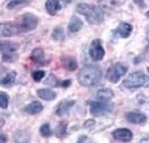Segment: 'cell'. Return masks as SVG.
Segmentation results:
<instances>
[{
  "mask_svg": "<svg viewBox=\"0 0 149 143\" xmlns=\"http://www.w3.org/2000/svg\"><path fill=\"white\" fill-rule=\"evenodd\" d=\"M77 78L81 86H94L101 79V70L98 65H86L78 72Z\"/></svg>",
  "mask_w": 149,
  "mask_h": 143,
  "instance_id": "6da1fadb",
  "label": "cell"
},
{
  "mask_svg": "<svg viewBox=\"0 0 149 143\" xmlns=\"http://www.w3.org/2000/svg\"><path fill=\"white\" fill-rule=\"evenodd\" d=\"M61 83H62V81H59V80L57 79V77H55L54 74H49V76H48V78H47V79H45V81H44V84H45V85L51 86V87L59 86V85H61Z\"/></svg>",
  "mask_w": 149,
  "mask_h": 143,
  "instance_id": "d4e9b609",
  "label": "cell"
},
{
  "mask_svg": "<svg viewBox=\"0 0 149 143\" xmlns=\"http://www.w3.org/2000/svg\"><path fill=\"white\" fill-rule=\"evenodd\" d=\"M87 138H86V136H81L79 140H78V142H83V141H86Z\"/></svg>",
  "mask_w": 149,
  "mask_h": 143,
  "instance_id": "836d02e7",
  "label": "cell"
},
{
  "mask_svg": "<svg viewBox=\"0 0 149 143\" xmlns=\"http://www.w3.org/2000/svg\"><path fill=\"white\" fill-rule=\"evenodd\" d=\"M76 9H77V13L85 16L86 21L91 24H100L104 21V13L100 7L85 3V2H80L77 5Z\"/></svg>",
  "mask_w": 149,
  "mask_h": 143,
  "instance_id": "7a4b0ae2",
  "label": "cell"
},
{
  "mask_svg": "<svg viewBox=\"0 0 149 143\" xmlns=\"http://www.w3.org/2000/svg\"><path fill=\"white\" fill-rule=\"evenodd\" d=\"M132 31H133V26H132V24H129V23H127V22H121V23L116 27V29L114 30V34L118 35L119 37L127 38V37L130 36Z\"/></svg>",
  "mask_w": 149,
  "mask_h": 143,
  "instance_id": "8fae6325",
  "label": "cell"
},
{
  "mask_svg": "<svg viewBox=\"0 0 149 143\" xmlns=\"http://www.w3.org/2000/svg\"><path fill=\"white\" fill-rule=\"evenodd\" d=\"M125 117L128 122L135 123V124H141L147 121V116L143 113H139V112H128L126 113Z\"/></svg>",
  "mask_w": 149,
  "mask_h": 143,
  "instance_id": "7c38bea8",
  "label": "cell"
},
{
  "mask_svg": "<svg viewBox=\"0 0 149 143\" xmlns=\"http://www.w3.org/2000/svg\"><path fill=\"white\" fill-rule=\"evenodd\" d=\"M88 55L90 57L94 60V62H98V60H101L105 56V50L101 45V41L100 40H94L92 41L91 45H90V49H88Z\"/></svg>",
  "mask_w": 149,
  "mask_h": 143,
  "instance_id": "ba28073f",
  "label": "cell"
},
{
  "mask_svg": "<svg viewBox=\"0 0 149 143\" xmlns=\"http://www.w3.org/2000/svg\"><path fill=\"white\" fill-rule=\"evenodd\" d=\"M61 8H62V6L58 0H47L45 1V10L50 15L57 14V12H59Z\"/></svg>",
  "mask_w": 149,
  "mask_h": 143,
  "instance_id": "9a60e30c",
  "label": "cell"
},
{
  "mask_svg": "<svg viewBox=\"0 0 149 143\" xmlns=\"http://www.w3.org/2000/svg\"><path fill=\"white\" fill-rule=\"evenodd\" d=\"M30 59L35 64H40V65L47 64V60H44V51L41 48H36L33 50V52L30 55Z\"/></svg>",
  "mask_w": 149,
  "mask_h": 143,
  "instance_id": "5bb4252c",
  "label": "cell"
},
{
  "mask_svg": "<svg viewBox=\"0 0 149 143\" xmlns=\"http://www.w3.org/2000/svg\"><path fill=\"white\" fill-rule=\"evenodd\" d=\"M62 65L66 69V70H69V71H74L76 69H77V66H78V64H77V60L73 58V57H63V59H62Z\"/></svg>",
  "mask_w": 149,
  "mask_h": 143,
  "instance_id": "44dd1931",
  "label": "cell"
},
{
  "mask_svg": "<svg viewBox=\"0 0 149 143\" xmlns=\"http://www.w3.org/2000/svg\"><path fill=\"white\" fill-rule=\"evenodd\" d=\"M44 76H45V72L43 70H37V71H34L31 73V77L35 81H41L42 78H44Z\"/></svg>",
  "mask_w": 149,
  "mask_h": 143,
  "instance_id": "f1b7e54d",
  "label": "cell"
},
{
  "mask_svg": "<svg viewBox=\"0 0 149 143\" xmlns=\"http://www.w3.org/2000/svg\"><path fill=\"white\" fill-rule=\"evenodd\" d=\"M98 5L102 9V12H111L119 6V0H99Z\"/></svg>",
  "mask_w": 149,
  "mask_h": 143,
  "instance_id": "e0dca14e",
  "label": "cell"
},
{
  "mask_svg": "<svg viewBox=\"0 0 149 143\" xmlns=\"http://www.w3.org/2000/svg\"><path fill=\"white\" fill-rule=\"evenodd\" d=\"M38 23V19L33 14V13H26L23 15H21L15 22L14 24L17 28L19 33H27V31H31L36 28Z\"/></svg>",
  "mask_w": 149,
  "mask_h": 143,
  "instance_id": "277c9868",
  "label": "cell"
},
{
  "mask_svg": "<svg viewBox=\"0 0 149 143\" xmlns=\"http://www.w3.org/2000/svg\"><path fill=\"white\" fill-rule=\"evenodd\" d=\"M6 141H7L6 136H5V135H1V142H6Z\"/></svg>",
  "mask_w": 149,
  "mask_h": 143,
  "instance_id": "e575fe53",
  "label": "cell"
},
{
  "mask_svg": "<svg viewBox=\"0 0 149 143\" xmlns=\"http://www.w3.org/2000/svg\"><path fill=\"white\" fill-rule=\"evenodd\" d=\"M62 1H63V2H65V3H70L72 0H62Z\"/></svg>",
  "mask_w": 149,
  "mask_h": 143,
  "instance_id": "d590c367",
  "label": "cell"
},
{
  "mask_svg": "<svg viewBox=\"0 0 149 143\" xmlns=\"http://www.w3.org/2000/svg\"><path fill=\"white\" fill-rule=\"evenodd\" d=\"M147 71H148V72H149V67H147Z\"/></svg>",
  "mask_w": 149,
  "mask_h": 143,
  "instance_id": "74e56055",
  "label": "cell"
},
{
  "mask_svg": "<svg viewBox=\"0 0 149 143\" xmlns=\"http://www.w3.org/2000/svg\"><path fill=\"white\" fill-rule=\"evenodd\" d=\"M15 78H16V73H15L14 71H10V72H8L6 76L2 77V79H1V85L5 86V87H9V86H12V85L15 83Z\"/></svg>",
  "mask_w": 149,
  "mask_h": 143,
  "instance_id": "7402d4cb",
  "label": "cell"
},
{
  "mask_svg": "<svg viewBox=\"0 0 149 143\" xmlns=\"http://www.w3.org/2000/svg\"><path fill=\"white\" fill-rule=\"evenodd\" d=\"M71 85V80L70 79H68V80H63L62 83H61V86L62 87H69Z\"/></svg>",
  "mask_w": 149,
  "mask_h": 143,
  "instance_id": "4dcf8cb0",
  "label": "cell"
},
{
  "mask_svg": "<svg viewBox=\"0 0 149 143\" xmlns=\"http://www.w3.org/2000/svg\"><path fill=\"white\" fill-rule=\"evenodd\" d=\"M122 86L128 90H135V88L149 86V77L144 74L142 71H135L130 73L122 81Z\"/></svg>",
  "mask_w": 149,
  "mask_h": 143,
  "instance_id": "3957f363",
  "label": "cell"
},
{
  "mask_svg": "<svg viewBox=\"0 0 149 143\" xmlns=\"http://www.w3.org/2000/svg\"><path fill=\"white\" fill-rule=\"evenodd\" d=\"M43 110V105L40 102V101H33L30 102L29 105H27L24 107V112L30 114V115H35V114H38Z\"/></svg>",
  "mask_w": 149,
  "mask_h": 143,
  "instance_id": "2e32d148",
  "label": "cell"
},
{
  "mask_svg": "<svg viewBox=\"0 0 149 143\" xmlns=\"http://www.w3.org/2000/svg\"><path fill=\"white\" fill-rule=\"evenodd\" d=\"M0 29H1V36L2 37H10V36L19 34L16 26L14 23H10V22H2Z\"/></svg>",
  "mask_w": 149,
  "mask_h": 143,
  "instance_id": "4fadbf2b",
  "label": "cell"
},
{
  "mask_svg": "<svg viewBox=\"0 0 149 143\" xmlns=\"http://www.w3.org/2000/svg\"><path fill=\"white\" fill-rule=\"evenodd\" d=\"M94 124H95V121H94L93 119H90V120L85 121L84 127H85V128H87V129H91V128H93V127H94Z\"/></svg>",
  "mask_w": 149,
  "mask_h": 143,
  "instance_id": "f546056e",
  "label": "cell"
},
{
  "mask_svg": "<svg viewBox=\"0 0 149 143\" xmlns=\"http://www.w3.org/2000/svg\"><path fill=\"white\" fill-rule=\"evenodd\" d=\"M134 2H135L139 7H141V8H143V7L146 6V3H144V1H143V0H134Z\"/></svg>",
  "mask_w": 149,
  "mask_h": 143,
  "instance_id": "1f68e13d",
  "label": "cell"
},
{
  "mask_svg": "<svg viewBox=\"0 0 149 143\" xmlns=\"http://www.w3.org/2000/svg\"><path fill=\"white\" fill-rule=\"evenodd\" d=\"M73 105H74V100H71V99L62 100V101L57 105L55 112H56V114H57L58 116H63V115H65V114L69 113V110L73 107Z\"/></svg>",
  "mask_w": 149,
  "mask_h": 143,
  "instance_id": "30bf717a",
  "label": "cell"
},
{
  "mask_svg": "<svg viewBox=\"0 0 149 143\" xmlns=\"http://www.w3.org/2000/svg\"><path fill=\"white\" fill-rule=\"evenodd\" d=\"M40 134L43 136V137H49L51 135V128L49 126V123H43L40 128Z\"/></svg>",
  "mask_w": 149,
  "mask_h": 143,
  "instance_id": "4316f807",
  "label": "cell"
},
{
  "mask_svg": "<svg viewBox=\"0 0 149 143\" xmlns=\"http://www.w3.org/2000/svg\"><path fill=\"white\" fill-rule=\"evenodd\" d=\"M17 45L15 43H8L2 42L1 43V53H2V60L3 62H13L16 59V50Z\"/></svg>",
  "mask_w": 149,
  "mask_h": 143,
  "instance_id": "52a82bcc",
  "label": "cell"
},
{
  "mask_svg": "<svg viewBox=\"0 0 149 143\" xmlns=\"http://www.w3.org/2000/svg\"><path fill=\"white\" fill-rule=\"evenodd\" d=\"M146 15H147V17H149V10H148V12L146 13Z\"/></svg>",
  "mask_w": 149,
  "mask_h": 143,
  "instance_id": "8d00e7d4",
  "label": "cell"
},
{
  "mask_svg": "<svg viewBox=\"0 0 149 143\" xmlns=\"http://www.w3.org/2000/svg\"><path fill=\"white\" fill-rule=\"evenodd\" d=\"M8 101H9L8 95H7L5 92H1V93H0V106H1V108H3V109L7 108Z\"/></svg>",
  "mask_w": 149,
  "mask_h": 143,
  "instance_id": "83f0119b",
  "label": "cell"
},
{
  "mask_svg": "<svg viewBox=\"0 0 149 143\" xmlns=\"http://www.w3.org/2000/svg\"><path fill=\"white\" fill-rule=\"evenodd\" d=\"M83 27V21L78 16H72L70 19V22L68 24V29L70 33H77Z\"/></svg>",
  "mask_w": 149,
  "mask_h": 143,
  "instance_id": "d6986e66",
  "label": "cell"
},
{
  "mask_svg": "<svg viewBox=\"0 0 149 143\" xmlns=\"http://www.w3.org/2000/svg\"><path fill=\"white\" fill-rule=\"evenodd\" d=\"M127 65L122 64V63H115L113 65H111L106 72V78L109 83L116 84L126 73H127Z\"/></svg>",
  "mask_w": 149,
  "mask_h": 143,
  "instance_id": "5b68a950",
  "label": "cell"
},
{
  "mask_svg": "<svg viewBox=\"0 0 149 143\" xmlns=\"http://www.w3.org/2000/svg\"><path fill=\"white\" fill-rule=\"evenodd\" d=\"M112 135H113V138L115 141H120V142H129L133 138V133L127 128L115 129L112 133Z\"/></svg>",
  "mask_w": 149,
  "mask_h": 143,
  "instance_id": "9c48e42d",
  "label": "cell"
},
{
  "mask_svg": "<svg viewBox=\"0 0 149 143\" xmlns=\"http://www.w3.org/2000/svg\"><path fill=\"white\" fill-rule=\"evenodd\" d=\"M51 36H52V38H54L55 41H59V42H61V41H64L65 34H64L63 28H62V27H56V28L52 30Z\"/></svg>",
  "mask_w": 149,
  "mask_h": 143,
  "instance_id": "603a6c76",
  "label": "cell"
},
{
  "mask_svg": "<svg viewBox=\"0 0 149 143\" xmlns=\"http://www.w3.org/2000/svg\"><path fill=\"white\" fill-rule=\"evenodd\" d=\"M114 96V93L111 88H101L97 92V99L99 101H104V102H108Z\"/></svg>",
  "mask_w": 149,
  "mask_h": 143,
  "instance_id": "ac0fdd59",
  "label": "cell"
},
{
  "mask_svg": "<svg viewBox=\"0 0 149 143\" xmlns=\"http://www.w3.org/2000/svg\"><path fill=\"white\" fill-rule=\"evenodd\" d=\"M146 40H147V43H148V45H149V26H148V28H147V34H146Z\"/></svg>",
  "mask_w": 149,
  "mask_h": 143,
  "instance_id": "d6a6232c",
  "label": "cell"
},
{
  "mask_svg": "<svg viewBox=\"0 0 149 143\" xmlns=\"http://www.w3.org/2000/svg\"><path fill=\"white\" fill-rule=\"evenodd\" d=\"M66 127H68V122L66 121H61L58 124H57V128H56V135L58 137H64L65 134H66Z\"/></svg>",
  "mask_w": 149,
  "mask_h": 143,
  "instance_id": "cb8c5ba5",
  "label": "cell"
},
{
  "mask_svg": "<svg viewBox=\"0 0 149 143\" xmlns=\"http://www.w3.org/2000/svg\"><path fill=\"white\" fill-rule=\"evenodd\" d=\"M112 109H113V106L111 103H107L104 101L90 102V113L92 116H102V115L109 113Z\"/></svg>",
  "mask_w": 149,
  "mask_h": 143,
  "instance_id": "8992f818",
  "label": "cell"
},
{
  "mask_svg": "<svg viewBox=\"0 0 149 143\" xmlns=\"http://www.w3.org/2000/svg\"><path fill=\"white\" fill-rule=\"evenodd\" d=\"M30 2V0H10L8 3H7V8L8 9H13L17 6H21V5H26Z\"/></svg>",
  "mask_w": 149,
  "mask_h": 143,
  "instance_id": "484cf974",
  "label": "cell"
},
{
  "mask_svg": "<svg viewBox=\"0 0 149 143\" xmlns=\"http://www.w3.org/2000/svg\"><path fill=\"white\" fill-rule=\"evenodd\" d=\"M37 95L42 100L51 101V100H54L56 98V92L50 90V88H41V90H37Z\"/></svg>",
  "mask_w": 149,
  "mask_h": 143,
  "instance_id": "ffe728a7",
  "label": "cell"
}]
</instances>
